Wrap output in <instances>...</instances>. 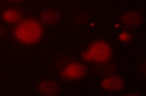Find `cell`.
Masks as SVG:
<instances>
[{"label":"cell","mask_w":146,"mask_h":96,"mask_svg":"<svg viewBox=\"0 0 146 96\" xmlns=\"http://www.w3.org/2000/svg\"><path fill=\"white\" fill-rule=\"evenodd\" d=\"M41 24L32 19L25 20L17 25L14 30L16 38L26 44H32L38 42L43 34Z\"/></svg>","instance_id":"cell-1"},{"label":"cell","mask_w":146,"mask_h":96,"mask_svg":"<svg viewBox=\"0 0 146 96\" xmlns=\"http://www.w3.org/2000/svg\"><path fill=\"white\" fill-rule=\"evenodd\" d=\"M111 48L108 43L103 41L96 42L83 54L84 59L97 63H104L111 58Z\"/></svg>","instance_id":"cell-2"},{"label":"cell","mask_w":146,"mask_h":96,"mask_svg":"<svg viewBox=\"0 0 146 96\" xmlns=\"http://www.w3.org/2000/svg\"><path fill=\"white\" fill-rule=\"evenodd\" d=\"M86 70L80 64L72 63L66 66L62 72L64 77L69 79H77L82 78L86 74Z\"/></svg>","instance_id":"cell-3"},{"label":"cell","mask_w":146,"mask_h":96,"mask_svg":"<svg viewBox=\"0 0 146 96\" xmlns=\"http://www.w3.org/2000/svg\"><path fill=\"white\" fill-rule=\"evenodd\" d=\"M121 21L123 24L128 26H137L141 23V17L138 12L129 11L121 16Z\"/></svg>","instance_id":"cell-4"},{"label":"cell","mask_w":146,"mask_h":96,"mask_svg":"<svg viewBox=\"0 0 146 96\" xmlns=\"http://www.w3.org/2000/svg\"><path fill=\"white\" fill-rule=\"evenodd\" d=\"M123 84L122 79L118 76H111L106 78L102 83L103 88L111 91L120 90L123 87Z\"/></svg>","instance_id":"cell-5"},{"label":"cell","mask_w":146,"mask_h":96,"mask_svg":"<svg viewBox=\"0 0 146 96\" xmlns=\"http://www.w3.org/2000/svg\"><path fill=\"white\" fill-rule=\"evenodd\" d=\"M39 91L46 95H53L57 93L58 90L57 84L52 81H46L42 82L38 87Z\"/></svg>","instance_id":"cell-6"},{"label":"cell","mask_w":146,"mask_h":96,"mask_svg":"<svg viewBox=\"0 0 146 96\" xmlns=\"http://www.w3.org/2000/svg\"><path fill=\"white\" fill-rule=\"evenodd\" d=\"M42 22L46 24H55L60 19V15L56 11L50 10L44 11L40 16Z\"/></svg>","instance_id":"cell-7"},{"label":"cell","mask_w":146,"mask_h":96,"mask_svg":"<svg viewBox=\"0 0 146 96\" xmlns=\"http://www.w3.org/2000/svg\"><path fill=\"white\" fill-rule=\"evenodd\" d=\"M3 17L6 22L14 23L19 20L21 16L19 13L17 11L9 10L4 13Z\"/></svg>","instance_id":"cell-8"},{"label":"cell","mask_w":146,"mask_h":96,"mask_svg":"<svg viewBox=\"0 0 146 96\" xmlns=\"http://www.w3.org/2000/svg\"><path fill=\"white\" fill-rule=\"evenodd\" d=\"M120 38L123 41H128L130 39V36L127 34H123L121 35Z\"/></svg>","instance_id":"cell-9"}]
</instances>
